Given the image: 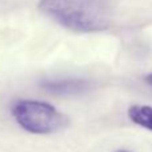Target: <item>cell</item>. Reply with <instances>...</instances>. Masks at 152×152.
Returning <instances> with one entry per match:
<instances>
[{
    "label": "cell",
    "mask_w": 152,
    "mask_h": 152,
    "mask_svg": "<svg viewBox=\"0 0 152 152\" xmlns=\"http://www.w3.org/2000/svg\"><path fill=\"white\" fill-rule=\"evenodd\" d=\"M40 88L56 96H77L89 92L94 88V83L83 77H64V79H44L39 83Z\"/></svg>",
    "instance_id": "obj_3"
},
{
    "label": "cell",
    "mask_w": 152,
    "mask_h": 152,
    "mask_svg": "<svg viewBox=\"0 0 152 152\" xmlns=\"http://www.w3.org/2000/svg\"><path fill=\"white\" fill-rule=\"evenodd\" d=\"M145 81H147V83L152 87V74H150L148 76H145Z\"/></svg>",
    "instance_id": "obj_5"
},
{
    "label": "cell",
    "mask_w": 152,
    "mask_h": 152,
    "mask_svg": "<svg viewBox=\"0 0 152 152\" xmlns=\"http://www.w3.org/2000/svg\"><path fill=\"white\" fill-rule=\"evenodd\" d=\"M116 152H131V151H128V150H119V151H116Z\"/></svg>",
    "instance_id": "obj_6"
},
{
    "label": "cell",
    "mask_w": 152,
    "mask_h": 152,
    "mask_svg": "<svg viewBox=\"0 0 152 152\" xmlns=\"http://www.w3.org/2000/svg\"><path fill=\"white\" fill-rule=\"evenodd\" d=\"M37 7L69 31L100 32L112 24V0H40Z\"/></svg>",
    "instance_id": "obj_1"
},
{
    "label": "cell",
    "mask_w": 152,
    "mask_h": 152,
    "mask_svg": "<svg viewBox=\"0 0 152 152\" xmlns=\"http://www.w3.org/2000/svg\"><path fill=\"white\" fill-rule=\"evenodd\" d=\"M11 112L24 131L35 135L53 134L61 131L68 124L66 115L53 105L39 100H18L13 103Z\"/></svg>",
    "instance_id": "obj_2"
},
{
    "label": "cell",
    "mask_w": 152,
    "mask_h": 152,
    "mask_svg": "<svg viewBox=\"0 0 152 152\" xmlns=\"http://www.w3.org/2000/svg\"><path fill=\"white\" fill-rule=\"evenodd\" d=\"M128 118L132 123L152 132V107L150 105H132V107H129Z\"/></svg>",
    "instance_id": "obj_4"
}]
</instances>
